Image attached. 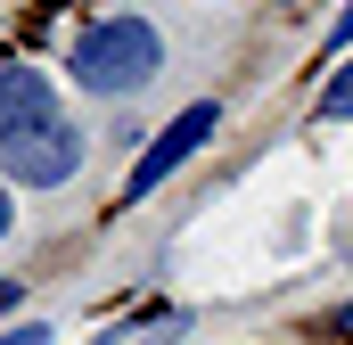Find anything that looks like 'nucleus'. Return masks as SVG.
I'll return each instance as SVG.
<instances>
[{"label":"nucleus","mask_w":353,"mask_h":345,"mask_svg":"<svg viewBox=\"0 0 353 345\" xmlns=\"http://www.w3.org/2000/svg\"><path fill=\"white\" fill-rule=\"evenodd\" d=\"M74 172H83V132L66 124V107L0 132V181H17V189H66Z\"/></svg>","instance_id":"f03ea898"},{"label":"nucleus","mask_w":353,"mask_h":345,"mask_svg":"<svg viewBox=\"0 0 353 345\" xmlns=\"http://www.w3.org/2000/svg\"><path fill=\"white\" fill-rule=\"evenodd\" d=\"M329 329H337V337L353 345V296H345V304H337V321H329Z\"/></svg>","instance_id":"1a4fd4ad"},{"label":"nucleus","mask_w":353,"mask_h":345,"mask_svg":"<svg viewBox=\"0 0 353 345\" xmlns=\"http://www.w3.org/2000/svg\"><path fill=\"white\" fill-rule=\"evenodd\" d=\"M58 107V90L41 66H0V132H17V124H33V115H50Z\"/></svg>","instance_id":"20e7f679"},{"label":"nucleus","mask_w":353,"mask_h":345,"mask_svg":"<svg viewBox=\"0 0 353 345\" xmlns=\"http://www.w3.org/2000/svg\"><path fill=\"white\" fill-rule=\"evenodd\" d=\"M345 50H353V0L337 8V25H329V58H345Z\"/></svg>","instance_id":"423d86ee"},{"label":"nucleus","mask_w":353,"mask_h":345,"mask_svg":"<svg viewBox=\"0 0 353 345\" xmlns=\"http://www.w3.org/2000/svg\"><path fill=\"white\" fill-rule=\"evenodd\" d=\"M99 345H123V337H99Z\"/></svg>","instance_id":"9b49d317"},{"label":"nucleus","mask_w":353,"mask_h":345,"mask_svg":"<svg viewBox=\"0 0 353 345\" xmlns=\"http://www.w3.org/2000/svg\"><path fill=\"white\" fill-rule=\"evenodd\" d=\"M17 304H25V288H17V279H0V313H17Z\"/></svg>","instance_id":"9d476101"},{"label":"nucleus","mask_w":353,"mask_h":345,"mask_svg":"<svg viewBox=\"0 0 353 345\" xmlns=\"http://www.w3.org/2000/svg\"><path fill=\"white\" fill-rule=\"evenodd\" d=\"M8 230H17V189L0 181V239H8Z\"/></svg>","instance_id":"6e6552de"},{"label":"nucleus","mask_w":353,"mask_h":345,"mask_svg":"<svg viewBox=\"0 0 353 345\" xmlns=\"http://www.w3.org/2000/svg\"><path fill=\"white\" fill-rule=\"evenodd\" d=\"M214 132H222V107H214V99L181 107L173 124H165V132H157V140L140 148V165L123 172V206H132V197H148V189H165V181H173V172L189 165V157H197L205 140H214Z\"/></svg>","instance_id":"7ed1b4c3"},{"label":"nucleus","mask_w":353,"mask_h":345,"mask_svg":"<svg viewBox=\"0 0 353 345\" xmlns=\"http://www.w3.org/2000/svg\"><path fill=\"white\" fill-rule=\"evenodd\" d=\"M321 115H329V124H345V115H353V58L321 83Z\"/></svg>","instance_id":"39448f33"},{"label":"nucleus","mask_w":353,"mask_h":345,"mask_svg":"<svg viewBox=\"0 0 353 345\" xmlns=\"http://www.w3.org/2000/svg\"><path fill=\"white\" fill-rule=\"evenodd\" d=\"M66 75L99 99H132V90H148L165 75V33L148 25V17H99L74 33V50H66Z\"/></svg>","instance_id":"f257e3e1"},{"label":"nucleus","mask_w":353,"mask_h":345,"mask_svg":"<svg viewBox=\"0 0 353 345\" xmlns=\"http://www.w3.org/2000/svg\"><path fill=\"white\" fill-rule=\"evenodd\" d=\"M0 345H50V329H41V321H17V329H8Z\"/></svg>","instance_id":"0eeeda50"}]
</instances>
